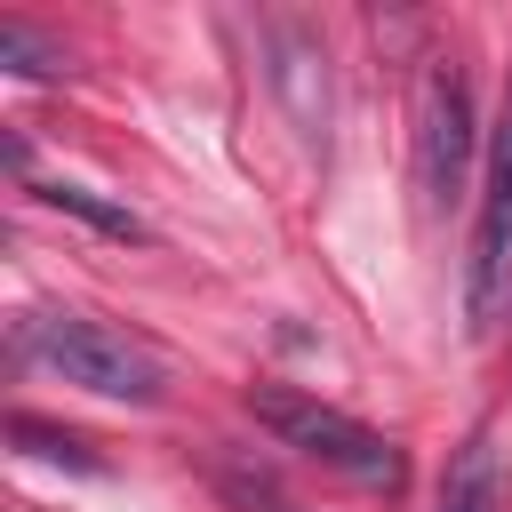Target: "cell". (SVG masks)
<instances>
[{
	"instance_id": "cell-1",
	"label": "cell",
	"mask_w": 512,
	"mask_h": 512,
	"mask_svg": "<svg viewBox=\"0 0 512 512\" xmlns=\"http://www.w3.org/2000/svg\"><path fill=\"white\" fill-rule=\"evenodd\" d=\"M24 352L48 360L64 384L104 392V400H160V384H168L152 344H136L128 328H104L88 312H32L24 320Z\"/></svg>"
},
{
	"instance_id": "cell-2",
	"label": "cell",
	"mask_w": 512,
	"mask_h": 512,
	"mask_svg": "<svg viewBox=\"0 0 512 512\" xmlns=\"http://www.w3.org/2000/svg\"><path fill=\"white\" fill-rule=\"evenodd\" d=\"M248 416H256L280 448H296V456H312V464H328V472H344V480H360V488H400V448H392L384 432H368L360 416L320 408L312 392L256 384V392H248Z\"/></svg>"
},
{
	"instance_id": "cell-3",
	"label": "cell",
	"mask_w": 512,
	"mask_h": 512,
	"mask_svg": "<svg viewBox=\"0 0 512 512\" xmlns=\"http://www.w3.org/2000/svg\"><path fill=\"white\" fill-rule=\"evenodd\" d=\"M512 296V72H504V112L488 136V184H480V224H472V264H464V328L488 336Z\"/></svg>"
},
{
	"instance_id": "cell-4",
	"label": "cell",
	"mask_w": 512,
	"mask_h": 512,
	"mask_svg": "<svg viewBox=\"0 0 512 512\" xmlns=\"http://www.w3.org/2000/svg\"><path fill=\"white\" fill-rule=\"evenodd\" d=\"M464 168H472V88H464V72L440 64L416 96V192H424V208H448L464 192Z\"/></svg>"
},
{
	"instance_id": "cell-5",
	"label": "cell",
	"mask_w": 512,
	"mask_h": 512,
	"mask_svg": "<svg viewBox=\"0 0 512 512\" xmlns=\"http://www.w3.org/2000/svg\"><path fill=\"white\" fill-rule=\"evenodd\" d=\"M440 512H512V480H504V448L496 432H472L440 480Z\"/></svg>"
},
{
	"instance_id": "cell-6",
	"label": "cell",
	"mask_w": 512,
	"mask_h": 512,
	"mask_svg": "<svg viewBox=\"0 0 512 512\" xmlns=\"http://www.w3.org/2000/svg\"><path fill=\"white\" fill-rule=\"evenodd\" d=\"M40 200H48L56 216H80V224L104 232V240H144V216H128L120 200H104V192H88V184H40Z\"/></svg>"
},
{
	"instance_id": "cell-7",
	"label": "cell",
	"mask_w": 512,
	"mask_h": 512,
	"mask_svg": "<svg viewBox=\"0 0 512 512\" xmlns=\"http://www.w3.org/2000/svg\"><path fill=\"white\" fill-rule=\"evenodd\" d=\"M8 440H16L24 456H48V464H72V472H96V448H88L80 432L40 424V416H8Z\"/></svg>"
},
{
	"instance_id": "cell-8",
	"label": "cell",
	"mask_w": 512,
	"mask_h": 512,
	"mask_svg": "<svg viewBox=\"0 0 512 512\" xmlns=\"http://www.w3.org/2000/svg\"><path fill=\"white\" fill-rule=\"evenodd\" d=\"M0 64H8V72H24V80H56V72H64V48H48L32 24L0 16Z\"/></svg>"
}]
</instances>
